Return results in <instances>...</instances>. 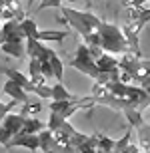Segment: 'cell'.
Returning a JSON list of instances; mask_svg holds the SVG:
<instances>
[{
    "label": "cell",
    "mask_w": 150,
    "mask_h": 153,
    "mask_svg": "<svg viewBox=\"0 0 150 153\" xmlns=\"http://www.w3.org/2000/svg\"><path fill=\"white\" fill-rule=\"evenodd\" d=\"M138 133V141L142 151H150V125L148 123H140L138 127H134Z\"/></svg>",
    "instance_id": "12"
},
{
    "label": "cell",
    "mask_w": 150,
    "mask_h": 153,
    "mask_svg": "<svg viewBox=\"0 0 150 153\" xmlns=\"http://www.w3.org/2000/svg\"><path fill=\"white\" fill-rule=\"evenodd\" d=\"M44 127H46V125H44V121L36 119L34 115H26L24 125H22V131H26V133H38V131H42Z\"/></svg>",
    "instance_id": "16"
},
{
    "label": "cell",
    "mask_w": 150,
    "mask_h": 153,
    "mask_svg": "<svg viewBox=\"0 0 150 153\" xmlns=\"http://www.w3.org/2000/svg\"><path fill=\"white\" fill-rule=\"evenodd\" d=\"M24 119H26V115H22V114H14V109H12V111H8V114L2 117L0 125H2V127H4V129L8 131L12 137H14L16 133H20V131H22Z\"/></svg>",
    "instance_id": "7"
},
{
    "label": "cell",
    "mask_w": 150,
    "mask_h": 153,
    "mask_svg": "<svg viewBox=\"0 0 150 153\" xmlns=\"http://www.w3.org/2000/svg\"><path fill=\"white\" fill-rule=\"evenodd\" d=\"M0 50L4 52V54H8V56H12V58H18V60H22L26 56V46H24V42H2L0 44Z\"/></svg>",
    "instance_id": "10"
},
{
    "label": "cell",
    "mask_w": 150,
    "mask_h": 153,
    "mask_svg": "<svg viewBox=\"0 0 150 153\" xmlns=\"http://www.w3.org/2000/svg\"><path fill=\"white\" fill-rule=\"evenodd\" d=\"M20 26H22L26 38H36V34H38V26H36V22H34V18H32V16L26 14V16L20 20Z\"/></svg>",
    "instance_id": "17"
},
{
    "label": "cell",
    "mask_w": 150,
    "mask_h": 153,
    "mask_svg": "<svg viewBox=\"0 0 150 153\" xmlns=\"http://www.w3.org/2000/svg\"><path fill=\"white\" fill-rule=\"evenodd\" d=\"M38 40H50V42H62V40L68 38V32L66 30H38V34H36Z\"/></svg>",
    "instance_id": "11"
},
{
    "label": "cell",
    "mask_w": 150,
    "mask_h": 153,
    "mask_svg": "<svg viewBox=\"0 0 150 153\" xmlns=\"http://www.w3.org/2000/svg\"><path fill=\"white\" fill-rule=\"evenodd\" d=\"M130 137H132V127H130V129H128L120 139H114V149H112V151H122V149L130 143Z\"/></svg>",
    "instance_id": "22"
},
{
    "label": "cell",
    "mask_w": 150,
    "mask_h": 153,
    "mask_svg": "<svg viewBox=\"0 0 150 153\" xmlns=\"http://www.w3.org/2000/svg\"><path fill=\"white\" fill-rule=\"evenodd\" d=\"M50 100H76V96H72L66 88L62 85V82L50 85Z\"/></svg>",
    "instance_id": "15"
},
{
    "label": "cell",
    "mask_w": 150,
    "mask_h": 153,
    "mask_svg": "<svg viewBox=\"0 0 150 153\" xmlns=\"http://www.w3.org/2000/svg\"><path fill=\"white\" fill-rule=\"evenodd\" d=\"M60 6H62V0H40L38 6L34 8V14L42 12L44 8H60Z\"/></svg>",
    "instance_id": "23"
},
{
    "label": "cell",
    "mask_w": 150,
    "mask_h": 153,
    "mask_svg": "<svg viewBox=\"0 0 150 153\" xmlns=\"http://www.w3.org/2000/svg\"><path fill=\"white\" fill-rule=\"evenodd\" d=\"M38 151H62L48 127H44L42 131H38Z\"/></svg>",
    "instance_id": "8"
},
{
    "label": "cell",
    "mask_w": 150,
    "mask_h": 153,
    "mask_svg": "<svg viewBox=\"0 0 150 153\" xmlns=\"http://www.w3.org/2000/svg\"><path fill=\"white\" fill-rule=\"evenodd\" d=\"M140 68L150 72V60H144V58H140Z\"/></svg>",
    "instance_id": "27"
},
{
    "label": "cell",
    "mask_w": 150,
    "mask_h": 153,
    "mask_svg": "<svg viewBox=\"0 0 150 153\" xmlns=\"http://www.w3.org/2000/svg\"><path fill=\"white\" fill-rule=\"evenodd\" d=\"M40 70H42V76L44 78H54V74H52V66H50V62L48 60H40Z\"/></svg>",
    "instance_id": "25"
},
{
    "label": "cell",
    "mask_w": 150,
    "mask_h": 153,
    "mask_svg": "<svg viewBox=\"0 0 150 153\" xmlns=\"http://www.w3.org/2000/svg\"><path fill=\"white\" fill-rule=\"evenodd\" d=\"M48 62H50V66H52V74H54V78H56L58 82H62L64 66H62V62H60V56H58L54 50L50 52V58H48Z\"/></svg>",
    "instance_id": "18"
},
{
    "label": "cell",
    "mask_w": 150,
    "mask_h": 153,
    "mask_svg": "<svg viewBox=\"0 0 150 153\" xmlns=\"http://www.w3.org/2000/svg\"><path fill=\"white\" fill-rule=\"evenodd\" d=\"M0 34H2V42H24L26 36H24V30L20 26V20H4L0 22Z\"/></svg>",
    "instance_id": "5"
},
{
    "label": "cell",
    "mask_w": 150,
    "mask_h": 153,
    "mask_svg": "<svg viewBox=\"0 0 150 153\" xmlns=\"http://www.w3.org/2000/svg\"><path fill=\"white\" fill-rule=\"evenodd\" d=\"M88 4H90V0H88Z\"/></svg>",
    "instance_id": "31"
},
{
    "label": "cell",
    "mask_w": 150,
    "mask_h": 153,
    "mask_svg": "<svg viewBox=\"0 0 150 153\" xmlns=\"http://www.w3.org/2000/svg\"><path fill=\"white\" fill-rule=\"evenodd\" d=\"M34 2H36V0H28V6H32V4H34Z\"/></svg>",
    "instance_id": "29"
},
{
    "label": "cell",
    "mask_w": 150,
    "mask_h": 153,
    "mask_svg": "<svg viewBox=\"0 0 150 153\" xmlns=\"http://www.w3.org/2000/svg\"><path fill=\"white\" fill-rule=\"evenodd\" d=\"M6 6H8V2H6V0H0V12H2V10H4V8H6Z\"/></svg>",
    "instance_id": "28"
},
{
    "label": "cell",
    "mask_w": 150,
    "mask_h": 153,
    "mask_svg": "<svg viewBox=\"0 0 150 153\" xmlns=\"http://www.w3.org/2000/svg\"><path fill=\"white\" fill-rule=\"evenodd\" d=\"M122 151H126V153H138V151H142V149H140V145H130V143H128Z\"/></svg>",
    "instance_id": "26"
},
{
    "label": "cell",
    "mask_w": 150,
    "mask_h": 153,
    "mask_svg": "<svg viewBox=\"0 0 150 153\" xmlns=\"http://www.w3.org/2000/svg\"><path fill=\"white\" fill-rule=\"evenodd\" d=\"M16 105H18V102H16V100H10L8 103L0 102V121H2V117H4V115L8 114V111H12V109L16 108Z\"/></svg>",
    "instance_id": "24"
},
{
    "label": "cell",
    "mask_w": 150,
    "mask_h": 153,
    "mask_svg": "<svg viewBox=\"0 0 150 153\" xmlns=\"http://www.w3.org/2000/svg\"><path fill=\"white\" fill-rule=\"evenodd\" d=\"M42 111V103L40 100H34V102H24L22 103V109H20V114L22 115H38Z\"/></svg>",
    "instance_id": "20"
},
{
    "label": "cell",
    "mask_w": 150,
    "mask_h": 153,
    "mask_svg": "<svg viewBox=\"0 0 150 153\" xmlns=\"http://www.w3.org/2000/svg\"><path fill=\"white\" fill-rule=\"evenodd\" d=\"M58 10H60V14H64L70 28L76 30L80 36H86L90 30L98 28L100 24V18L88 10H76V8H68V6H60Z\"/></svg>",
    "instance_id": "2"
},
{
    "label": "cell",
    "mask_w": 150,
    "mask_h": 153,
    "mask_svg": "<svg viewBox=\"0 0 150 153\" xmlns=\"http://www.w3.org/2000/svg\"><path fill=\"white\" fill-rule=\"evenodd\" d=\"M4 76L8 79H12V82H16V84H20L24 88V90H26V88H28V84H30V79H28V76H24L22 72H18V70H4Z\"/></svg>",
    "instance_id": "19"
},
{
    "label": "cell",
    "mask_w": 150,
    "mask_h": 153,
    "mask_svg": "<svg viewBox=\"0 0 150 153\" xmlns=\"http://www.w3.org/2000/svg\"><path fill=\"white\" fill-rule=\"evenodd\" d=\"M70 68H74L76 72H82V74H86L88 78L96 79L100 74L98 66H96V62H94V58L90 56V52H88V46L82 42V44H78V48H76L74 52V58L70 60Z\"/></svg>",
    "instance_id": "3"
},
{
    "label": "cell",
    "mask_w": 150,
    "mask_h": 153,
    "mask_svg": "<svg viewBox=\"0 0 150 153\" xmlns=\"http://www.w3.org/2000/svg\"><path fill=\"white\" fill-rule=\"evenodd\" d=\"M10 147H24L28 151H38V133H26V131H20L16 135L12 137L6 149Z\"/></svg>",
    "instance_id": "6"
},
{
    "label": "cell",
    "mask_w": 150,
    "mask_h": 153,
    "mask_svg": "<svg viewBox=\"0 0 150 153\" xmlns=\"http://www.w3.org/2000/svg\"><path fill=\"white\" fill-rule=\"evenodd\" d=\"M94 62H96V66H98L100 72H104V70H112V68H116V66H118V58H116L114 54H108V52H104L102 56L96 58Z\"/></svg>",
    "instance_id": "13"
},
{
    "label": "cell",
    "mask_w": 150,
    "mask_h": 153,
    "mask_svg": "<svg viewBox=\"0 0 150 153\" xmlns=\"http://www.w3.org/2000/svg\"><path fill=\"white\" fill-rule=\"evenodd\" d=\"M98 34H100V46H102L104 52H108V54H124V52H130L128 50V42L122 34V28L114 26V24H108L100 20L98 24Z\"/></svg>",
    "instance_id": "1"
},
{
    "label": "cell",
    "mask_w": 150,
    "mask_h": 153,
    "mask_svg": "<svg viewBox=\"0 0 150 153\" xmlns=\"http://www.w3.org/2000/svg\"><path fill=\"white\" fill-rule=\"evenodd\" d=\"M66 2H70V4H74V2H78V0H66Z\"/></svg>",
    "instance_id": "30"
},
{
    "label": "cell",
    "mask_w": 150,
    "mask_h": 153,
    "mask_svg": "<svg viewBox=\"0 0 150 153\" xmlns=\"http://www.w3.org/2000/svg\"><path fill=\"white\" fill-rule=\"evenodd\" d=\"M98 135H84L80 131H74L68 139L70 151H96Z\"/></svg>",
    "instance_id": "4"
},
{
    "label": "cell",
    "mask_w": 150,
    "mask_h": 153,
    "mask_svg": "<svg viewBox=\"0 0 150 153\" xmlns=\"http://www.w3.org/2000/svg\"><path fill=\"white\" fill-rule=\"evenodd\" d=\"M26 56L28 58H38L44 50V44H42V40L38 38H26Z\"/></svg>",
    "instance_id": "14"
},
{
    "label": "cell",
    "mask_w": 150,
    "mask_h": 153,
    "mask_svg": "<svg viewBox=\"0 0 150 153\" xmlns=\"http://www.w3.org/2000/svg\"><path fill=\"white\" fill-rule=\"evenodd\" d=\"M4 94L10 100H16L18 103H24V102H28L30 97H28V91L24 90L20 84H16V82H12V79H6V84H4Z\"/></svg>",
    "instance_id": "9"
},
{
    "label": "cell",
    "mask_w": 150,
    "mask_h": 153,
    "mask_svg": "<svg viewBox=\"0 0 150 153\" xmlns=\"http://www.w3.org/2000/svg\"><path fill=\"white\" fill-rule=\"evenodd\" d=\"M112 149H114V139L108 135H98L96 151H112Z\"/></svg>",
    "instance_id": "21"
}]
</instances>
